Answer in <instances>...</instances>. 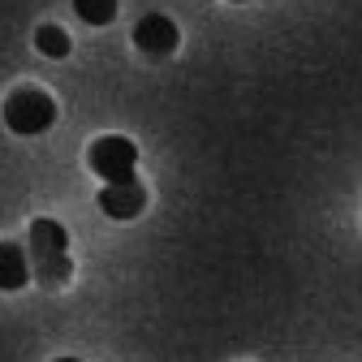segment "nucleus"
I'll use <instances>...</instances> for the list:
<instances>
[{"mask_svg":"<svg viewBox=\"0 0 362 362\" xmlns=\"http://www.w3.org/2000/svg\"><path fill=\"white\" fill-rule=\"evenodd\" d=\"M35 48L43 52V57H52V61H61V57H69V35L61 30V26H39L35 30Z\"/></svg>","mask_w":362,"mask_h":362,"instance_id":"0eeeda50","label":"nucleus"},{"mask_svg":"<svg viewBox=\"0 0 362 362\" xmlns=\"http://www.w3.org/2000/svg\"><path fill=\"white\" fill-rule=\"evenodd\" d=\"M52 121H57V100L43 86H18L5 100V125L13 134H26L30 139V134H43Z\"/></svg>","mask_w":362,"mask_h":362,"instance_id":"7ed1b4c3","label":"nucleus"},{"mask_svg":"<svg viewBox=\"0 0 362 362\" xmlns=\"http://www.w3.org/2000/svg\"><path fill=\"white\" fill-rule=\"evenodd\" d=\"M30 272H35V281L43 289H61L69 285L74 276V263H69V233H65V224L61 220H30Z\"/></svg>","mask_w":362,"mask_h":362,"instance_id":"f257e3e1","label":"nucleus"},{"mask_svg":"<svg viewBox=\"0 0 362 362\" xmlns=\"http://www.w3.org/2000/svg\"><path fill=\"white\" fill-rule=\"evenodd\" d=\"M143 207H147V190H143L139 177L100 190V211L112 216V220H134V216H143Z\"/></svg>","mask_w":362,"mask_h":362,"instance_id":"39448f33","label":"nucleus"},{"mask_svg":"<svg viewBox=\"0 0 362 362\" xmlns=\"http://www.w3.org/2000/svg\"><path fill=\"white\" fill-rule=\"evenodd\" d=\"M86 164L104 186H121V181H134V168H139V147H134L125 134H104V139L90 143Z\"/></svg>","mask_w":362,"mask_h":362,"instance_id":"f03ea898","label":"nucleus"},{"mask_svg":"<svg viewBox=\"0 0 362 362\" xmlns=\"http://www.w3.org/2000/svg\"><path fill=\"white\" fill-rule=\"evenodd\" d=\"M74 13L86 26H108L117 18V0H74Z\"/></svg>","mask_w":362,"mask_h":362,"instance_id":"6e6552de","label":"nucleus"},{"mask_svg":"<svg viewBox=\"0 0 362 362\" xmlns=\"http://www.w3.org/2000/svg\"><path fill=\"white\" fill-rule=\"evenodd\" d=\"M177 39H181V30L168 13H147V18L134 22V43H139L147 57H168L177 48Z\"/></svg>","mask_w":362,"mask_h":362,"instance_id":"20e7f679","label":"nucleus"},{"mask_svg":"<svg viewBox=\"0 0 362 362\" xmlns=\"http://www.w3.org/2000/svg\"><path fill=\"white\" fill-rule=\"evenodd\" d=\"M238 5H242V0H238Z\"/></svg>","mask_w":362,"mask_h":362,"instance_id":"9d476101","label":"nucleus"},{"mask_svg":"<svg viewBox=\"0 0 362 362\" xmlns=\"http://www.w3.org/2000/svg\"><path fill=\"white\" fill-rule=\"evenodd\" d=\"M57 362H82V358H57Z\"/></svg>","mask_w":362,"mask_h":362,"instance_id":"1a4fd4ad","label":"nucleus"},{"mask_svg":"<svg viewBox=\"0 0 362 362\" xmlns=\"http://www.w3.org/2000/svg\"><path fill=\"white\" fill-rule=\"evenodd\" d=\"M30 276H35V272H30L26 250H22L18 242H0V289L13 293V289H22Z\"/></svg>","mask_w":362,"mask_h":362,"instance_id":"423d86ee","label":"nucleus"}]
</instances>
